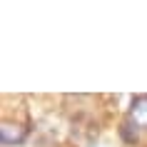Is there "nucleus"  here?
<instances>
[{
	"label": "nucleus",
	"mask_w": 147,
	"mask_h": 147,
	"mask_svg": "<svg viewBox=\"0 0 147 147\" xmlns=\"http://www.w3.org/2000/svg\"><path fill=\"white\" fill-rule=\"evenodd\" d=\"M28 137V127L20 122H3L0 125V142L3 145H23Z\"/></svg>",
	"instance_id": "f257e3e1"
},
{
	"label": "nucleus",
	"mask_w": 147,
	"mask_h": 147,
	"mask_svg": "<svg viewBox=\"0 0 147 147\" xmlns=\"http://www.w3.org/2000/svg\"><path fill=\"white\" fill-rule=\"evenodd\" d=\"M130 120L137 125V127H147V95H140V97L132 100Z\"/></svg>",
	"instance_id": "f03ea898"
},
{
	"label": "nucleus",
	"mask_w": 147,
	"mask_h": 147,
	"mask_svg": "<svg viewBox=\"0 0 147 147\" xmlns=\"http://www.w3.org/2000/svg\"><path fill=\"white\" fill-rule=\"evenodd\" d=\"M92 147H105V145H92Z\"/></svg>",
	"instance_id": "7ed1b4c3"
}]
</instances>
